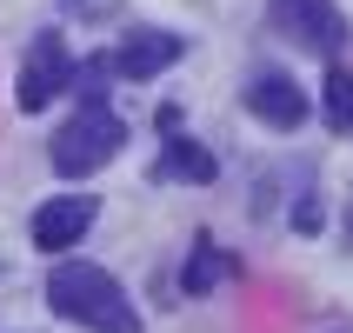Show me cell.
I'll return each instance as SVG.
<instances>
[{
  "label": "cell",
  "mask_w": 353,
  "mask_h": 333,
  "mask_svg": "<svg viewBox=\"0 0 353 333\" xmlns=\"http://www.w3.org/2000/svg\"><path fill=\"white\" fill-rule=\"evenodd\" d=\"M247 107H254V120H267L274 134H294L300 120H307V94H300L287 74H254V87H247Z\"/></svg>",
  "instance_id": "obj_7"
},
{
  "label": "cell",
  "mask_w": 353,
  "mask_h": 333,
  "mask_svg": "<svg viewBox=\"0 0 353 333\" xmlns=\"http://www.w3.org/2000/svg\"><path fill=\"white\" fill-rule=\"evenodd\" d=\"M160 180H180V187H214V180H220V160L207 154L200 140L167 134V147H160Z\"/></svg>",
  "instance_id": "obj_8"
},
{
  "label": "cell",
  "mask_w": 353,
  "mask_h": 333,
  "mask_svg": "<svg viewBox=\"0 0 353 333\" xmlns=\"http://www.w3.org/2000/svg\"><path fill=\"white\" fill-rule=\"evenodd\" d=\"M120 147H127V120L107 100H80L54 134V174L80 180V174H94V167H107Z\"/></svg>",
  "instance_id": "obj_2"
},
{
  "label": "cell",
  "mask_w": 353,
  "mask_h": 333,
  "mask_svg": "<svg viewBox=\"0 0 353 333\" xmlns=\"http://www.w3.org/2000/svg\"><path fill=\"white\" fill-rule=\"evenodd\" d=\"M174 60H180V34L134 27V34L120 40V54H114V74H127V80H154V74H167Z\"/></svg>",
  "instance_id": "obj_6"
},
{
  "label": "cell",
  "mask_w": 353,
  "mask_h": 333,
  "mask_svg": "<svg viewBox=\"0 0 353 333\" xmlns=\"http://www.w3.org/2000/svg\"><path fill=\"white\" fill-rule=\"evenodd\" d=\"M274 34L307 47V54H334L347 40V20L334 0H274Z\"/></svg>",
  "instance_id": "obj_3"
},
{
  "label": "cell",
  "mask_w": 353,
  "mask_h": 333,
  "mask_svg": "<svg viewBox=\"0 0 353 333\" xmlns=\"http://www.w3.org/2000/svg\"><path fill=\"white\" fill-rule=\"evenodd\" d=\"M320 114H327L334 134H353V74L347 67H327V80H320Z\"/></svg>",
  "instance_id": "obj_9"
},
{
  "label": "cell",
  "mask_w": 353,
  "mask_h": 333,
  "mask_svg": "<svg viewBox=\"0 0 353 333\" xmlns=\"http://www.w3.org/2000/svg\"><path fill=\"white\" fill-rule=\"evenodd\" d=\"M220 267H227V260L214 254V240H194V260H187V274H180V287H187V294H214V280H220Z\"/></svg>",
  "instance_id": "obj_10"
},
{
  "label": "cell",
  "mask_w": 353,
  "mask_h": 333,
  "mask_svg": "<svg viewBox=\"0 0 353 333\" xmlns=\"http://www.w3.org/2000/svg\"><path fill=\"white\" fill-rule=\"evenodd\" d=\"M47 307H54L60 320H80L87 333H140L134 300L120 294L114 274L94 267V260H67V267H54V280H47Z\"/></svg>",
  "instance_id": "obj_1"
},
{
  "label": "cell",
  "mask_w": 353,
  "mask_h": 333,
  "mask_svg": "<svg viewBox=\"0 0 353 333\" xmlns=\"http://www.w3.org/2000/svg\"><path fill=\"white\" fill-rule=\"evenodd\" d=\"M94 214H100V207H94L87 194H60V200H47V207L34 214V247H40V254H67V247H74V240L94 227Z\"/></svg>",
  "instance_id": "obj_5"
},
{
  "label": "cell",
  "mask_w": 353,
  "mask_h": 333,
  "mask_svg": "<svg viewBox=\"0 0 353 333\" xmlns=\"http://www.w3.org/2000/svg\"><path fill=\"white\" fill-rule=\"evenodd\" d=\"M67 74H74V54H67V40L47 27V34H34V47H27V67H20V87H14V100H20V114H40L47 100L67 87Z\"/></svg>",
  "instance_id": "obj_4"
}]
</instances>
